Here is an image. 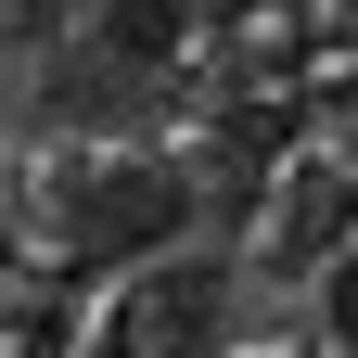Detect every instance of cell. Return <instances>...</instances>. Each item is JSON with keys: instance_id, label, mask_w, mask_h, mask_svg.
Segmentation results:
<instances>
[{"instance_id": "6da1fadb", "label": "cell", "mask_w": 358, "mask_h": 358, "mask_svg": "<svg viewBox=\"0 0 358 358\" xmlns=\"http://www.w3.org/2000/svg\"><path fill=\"white\" fill-rule=\"evenodd\" d=\"M307 307H320V345H333V358H358V243H333V256H320V294H307Z\"/></svg>"}]
</instances>
